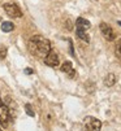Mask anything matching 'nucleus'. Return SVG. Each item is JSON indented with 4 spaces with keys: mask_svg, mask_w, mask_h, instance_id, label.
<instances>
[{
    "mask_svg": "<svg viewBox=\"0 0 121 131\" xmlns=\"http://www.w3.org/2000/svg\"><path fill=\"white\" fill-rule=\"evenodd\" d=\"M76 27L78 30H83V31H87L90 27H91V24L90 21H87L86 18H82V17H78L77 21H76Z\"/></svg>",
    "mask_w": 121,
    "mask_h": 131,
    "instance_id": "obj_7",
    "label": "nucleus"
},
{
    "mask_svg": "<svg viewBox=\"0 0 121 131\" xmlns=\"http://www.w3.org/2000/svg\"><path fill=\"white\" fill-rule=\"evenodd\" d=\"M9 119H11V110H9L8 105L0 99V125L8 126Z\"/></svg>",
    "mask_w": 121,
    "mask_h": 131,
    "instance_id": "obj_3",
    "label": "nucleus"
},
{
    "mask_svg": "<svg viewBox=\"0 0 121 131\" xmlns=\"http://www.w3.org/2000/svg\"><path fill=\"white\" fill-rule=\"evenodd\" d=\"M68 77H69V78H74V77H76V70H74V69H72V70L68 73Z\"/></svg>",
    "mask_w": 121,
    "mask_h": 131,
    "instance_id": "obj_15",
    "label": "nucleus"
},
{
    "mask_svg": "<svg viewBox=\"0 0 121 131\" xmlns=\"http://www.w3.org/2000/svg\"><path fill=\"white\" fill-rule=\"evenodd\" d=\"M115 53H116V56H117L118 59H121V39H118V40H117V43H116Z\"/></svg>",
    "mask_w": 121,
    "mask_h": 131,
    "instance_id": "obj_13",
    "label": "nucleus"
},
{
    "mask_svg": "<svg viewBox=\"0 0 121 131\" xmlns=\"http://www.w3.org/2000/svg\"><path fill=\"white\" fill-rule=\"evenodd\" d=\"M7 53H8L7 47L3 46V44H0V60H4L7 57Z\"/></svg>",
    "mask_w": 121,
    "mask_h": 131,
    "instance_id": "obj_12",
    "label": "nucleus"
},
{
    "mask_svg": "<svg viewBox=\"0 0 121 131\" xmlns=\"http://www.w3.org/2000/svg\"><path fill=\"white\" fill-rule=\"evenodd\" d=\"M117 24H118V25H120V26H121V21H118V22H117Z\"/></svg>",
    "mask_w": 121,
    "mask_h": 131,
    "instance_id": "obj_18",
    "label": "nucleus"
},
{
    "mask_svg": "<svg viewBox=\"0 0 121 131\" xmlns=\"http://www.w3.org/2000/svg\"><path fill=\"white\" fill-rule=\"evenodd\" d=\"M13 30H14V24L13 22L4 21L2 24V31H4V32H12Z\"/></svg>",
    "mask_w": 121,
    "mask_h": 131,
    "instance_id": "obj_10",
    "label": "nucleus"
},
{
    "mask_svg": "<svg viewBox=\"0 0 121 131\" xmlns=\"http://www.w3.org/2000/svg\"><path fill=\"white\" fill-rule=\"evenodd\" d=\"M76 34H77V36L81 39V40H83L85 43H90V36H89V34L86 32V31H83V30H76Z\"/></svg>",
    "mask_w": 121,
    "mask_h": 131,
    "instance_id": "obj_8",
    "label": "nucleus"
},
{
    "mask_svg": "<svg viewBox=\"0 0 121 131\" xmlns=\"http://www.w3.org/2000/svg\"><path fill=\"white\" fill-rule=\"evenodd\" d=\"M43 60H44V64H46L47 66H51V68H55V66H57V65L60 64L59 56H57V53H56L53 49H51V51L47 53V56H46Z\"/></svg>",
    "mask_w": 121,
    "mask_h": 131,
    "instance_id": "obj_5",
    "label": "nucleus"
},
{
    "mask_svg": "<svg viewBox=\"0 0 121 131\" xmlns=\"http://www.w3.org/2000/svg\"><path fill=\"white\" fill-rule=\"evenodd\" d=\"M25 110H26V114L30 116V117H35V113H34V109L30 104H26L25 105Z\"/></svg>",
    "mask_w": 121,
    "mask_h": 131,
    "instance_id": "obj_14",
    "label": "nucleus"
},
{
    "mask_svg": "<svg viewBox=\"0 0 121 131\" xmlns=\"http://www.w3.org/2000/svg\"><path fill=\"white\" fill-rule=\"evenodd\" d=\"M5 13L12 17V18H20V17H22V10L18 8V5H16L14 3H5L3 5Z\"/></svg>",
    "mask_w": 121,
    "mask_h": 131,
    "instance_id": "obj_4",
    "label": "nucleus"
},
{
    "mask_svg": "<svg viewBox=\"0 0 121 131\" xmlns=\"http://www.w3.org/2000/svg\"><path fill=\"white\" fill-rule=\"evenodd\" d=\"M72 69H73V65H72L70 61H65V62L61 65V71H63V73H67V74H68Z\"/></svg>",
    "mask_w": 121,
    "mask_h": 131,
    "instance_id": "obj_11",
    "label": "nucleus"
},
{
    "mask_svg": "<svg viewBox=\"0 0 121 131\" xmlns=\"http://www.w3.org/2000/svg\"><path fill=\"white\" fill-rule=\"evenodd\" d=\"M115 83H116V75H115V74H112V73L107 74V77L104 79V84L107 87H112V86H115Z\"/></svg>",
    "mask_w": 121,
    "mask_h": 131,
    "instance_id": "obj_9",
    "label": "nucleus"
},
{
    "mask_svg": "<svg viewBox=\"0 0 121 131\" xmlns=\"http://www.w3.org/2000/svg\"><path fill=\"white\" fill-rule=\"evenodd\" d=\"M99 29H100V32H102V35L104 36V38L108 40V42H112L113 39H115V34H113V30H112V27L108 25V24H106V22H102L99 25Z\"/></svg>",
    "mask_w": 121,
    "mask_h": 131,
    "instance_id": "obj_6",
    "label": "nucleus"
},
{
    "mask_svg": "<svg viewBox=\"0 0 121 131\" xmlns=\"http://www.w3.org/2000/svg\"><path fill=\"white\" fill-rule=\"evenodd\" d=\"M102 128V122L98 118L87 116L83 119V131H100Z\"/></svg>",
    "mask_w": 121,
    "mask_h": 131,
    "instance_id": "obj_2",
    "label": "nucleus"
},
{
    "mask_svg": "<svg viewBox=\"0 0 121 131\" xmlns=\"http://www.w3.org/2000/svg\"><path fill=\"white\" fill-rule=\"evenodd\" d=\"M33 73H34V70L31 68H26L25 69V74H33Z\"/></svg>",
    "mask_w": 121,
    "mask_h": 131,
    "instance_id": "obj_17",
    "label": "nucleus"
},
{
    "mask_svg": "<svg viewBox=\"0 0 121 131\" xmlns=\"http://www.w3.org/2000/svg\"><path fill=\"white\" fill-rule=\"evenodd\" d=\"M69 40V48H70V54L72 56H74V51H73V43H72V40L70 39H68Z\"/></svg>",
    "mask_w": 121,
    "mask_h": 131,
    "instance_id": "obj_16",
    "label": "nucleus"
},
{
    "mask_svg": "<svg viewBox=\"0 0 121 131\" xmlns=\"http://www.w3.org/2000/svg\"><path fill=\"white\" fill-rule=\"evenodd\" d=\"M0 131H3V130H2V128H0Z\"/></svg>",
    "mask_w": 121,
    "mask_h": 131,
    "instance_id": "obj_19",
    "label": "nucleus"
},
{
    "mask_svg": "<svg viewBox=\"0 0 121 131\" xmlns=\"http://www.w3.org/2000/svg\"><path fill=\"white\" fill-rule=\"evenodd\" d=\"M51 49L52 48L48 39L43 38L40 35H34L29 40V51L39 59H44Z\"/></svg>",
    "mask_w": 121,
    "mask_h": 131,
    "instance_id": "obj_1",
    "label": "nucleus"
}]
</instances>
